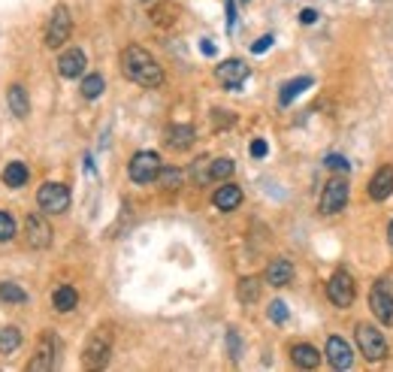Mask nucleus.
Instances as JSON below:
<instances>
[{
    "mask_svg": "<svg viewBox=\"0 0 393 372\" xmlns=\"http://www.w3.org/2000/svg\"><path fill=\"white\" fill-rule=\"evenodd\" d=\"M121 73H124L130 82H136L143 88L164 85V70L155 61V55L143 46H127L124 52H121Z\"/></svg>",
    "mask_w": 393,
    "mask_h": 372,
    "instance_id": "1",
    "label": "nucleus"
},
{
    "mask_svg": "<svg viewBox=\"0 0 393 372\" xmlns=\"http://www.w3.org/2000/svg\"><path fill=\"white\" fill-rule=\"evenodd\" d=\"M109 354H112V330H109V327H97L94 333L88 336V342H85L82 364L88 369H103L109 364Z\"/></svg>",
    "mask_w": 393,
    "mask_h": 372,
    "instance_id": "2",
    "label": "nucleus"
},
{
    "mask_svg": "<svg viewBox=\"0 0 393 372\" xmlns=\"http://www.w3.org/2000/svg\"><path fill=\"white\" fill-rule=\"evenodd\" d=\"M37 206L46 215H64L70 209V188L60 182H46L37 191Z\"/></svg>",
    "mask_w": 393,
    "mask_h": 372,
    "instance_id": "3",
    "label": "nucleus"
},
{
    "mask_svg": "<svg viewBox=\"0 0 393 372\" xmlns=\"http://www.w3.org/2000/svg\"><path fill=\"white\" fill-rule=\"evenodd\" d=\"M357 348H360V354L366 357V360H385L387 357V339L381 336V330L378 327H372V324H357Z\"/></svg>",
    "mask_w": 393,
    "mask_h": 372,
    "instance_id": "4",
    "label": "nucleus"
},
{
    "mask_svg": "<svg viewBox=\"0 0 393 372\" xmlns=\"http://www.w3.org/2000/svg\"><path fill=\"white\" fill-rule=\"evenodd\" d=\"M369 309L381 324H393V285L390 278H378L369 290Z\"/></svg>",
    "mask_w": 393,
    "mask_h": 372,
    "instance_id": "5",
    "label": "nucleus"
},
{
    "mask_svg": "<svg viewBox=\"0 0 393 372\" xmlns=\"http://www.w3.org/2000/svg\"><path fill=\"white\" fill-rule=\"evenodd\" d=\"M70 34H73V15H70V9L60 4L52 9V18H49V25H46V46L49 49L64 46Z\"/></svg>",
    "mask_w": 393,
    "mask_h": 372,
    "instance_id": "6",
    "label": "nucleus"
},
{
    "mask_svg": "<svg viewBox=\"0 0 393 372\" xmlns=\"http://www.w3.org/2000/svg\"><path fill=\"white\" fill-rule=\"evenodd\" d=\"M354 294H357V285H354V278H351V273L348 269H336V273L330 276V281H327L330 303L339 306V309H348L351 303H354Z\"/></svg>",
    "mask_w": 393,
    "mask_h": 372,
    "instance_id": "7",
    "label": "nucleus"
},
{
    "mask_svg": "<svg viewBox=\"0 0 393 372\" xmlns=\"http://www.w3.org/2000/svg\"><path fill=\"white\" fill-rule=\"evenodd\" d=\"M127 173H130V182H136V185L155 182L157 173H160V155L157 152H136L134 158H130Z\"/></svg>",
    "mask_w": 393,
    "mask_h": 372,
    "instance_id": "8",
    "label": "nucleus"
},
{
    "mask_svg": "<svg viewBox=\"0 0 393 372\" xmlns=\"http://www.w3.org/2000/svg\"><path fill=\"white\" fill-rule=\"evenodd\" d=\"M348 203V182L342 176H333L321 191V215H336Z\"/></svg>",
    "mask_w": 393,
    "mask_h": 372,
    "instance_id": "9",
    "label": "nucleus"
},
{
    "mask_svg": "<svg viewBox=\"0 0 393 372\" xmlns=\"http://www.w3.org/2000/svg\"><path fill=\"white\" fill-rule=\"evenodd\" d=\"M55 364H58V339H55V333L46 330V333L39 336V345L34 351V357H30L27 369L30 372H49V369H55Z\"/></svg>",
    "mask_w": 393,
    "mask_h": 372,
    "instance_id": "10",
    "label": "nucleus"
},
{
    "mask_svg": "<svg viewBox=\"0 0 393 372\" xmlns=\"http://www.w3.org/2000/svg\"><path fill=\"white\" fill-rule=\"evenodd\" d=\"M248 76H251V70H248L245 61H239V58H230V61L215 67V79L221 82V88H227V91H236V88H242Z\"/></svg>",
    "mask_w": 393,
    "mask_h": 372,
    "instance_id": "11",
    "label": "nucleus"
},
{
    "mask_svg": "<svg viewBox=\"0 0 393 372\" xmlns=\"http://www.w3.org/2000/svg\"><path fill=\"white\" fill-rule=\"evenodd\" d=\"M25 243L34 251H43L52 245V224L43 215H27L25 218Z\"/></svg>",
    "mask_w": 393,
    "mask_h": 372,
    "instance_id": "12",
    "label": "nucleus"
},
{
    "mask_svg": "<svg viewBox=\"0 0 393 372\" xmlns=\"http://www.w3.org/2000/svg\"><path fill=\"white\" fill-rule=\"evenodd\" d=\"M327 360L333 369H351L354 366V351L342 336H330L327 339Z\"/></svg>",
    "mask_w": 393,
    "mask_h": 372,
    "instance_id": "13",
    "label": "nucleus"
},
{
    "mask_svg": "<svg viewBox=\"0 0 393 372\" xmlns=\"http://www.w3.org/2000/svg\"><path fill=\"white\" fill-rule=\"evenodd\" d=\"M194 139H197V134L191 124H169L164 134V143L169 152H188V148L194 146Z\"/></svg>",
    "mask_w": 393,
    "mask_h": 372,
    "instance_id": "14",
    "label": "nucleus"
},
{
    "mask_svg": "<svg viewBox=\"0 0 393 372\" xmlns=\"http://www.w3.org/2000/svg\"><path fill=\"white\" fill-rule=\"evenodd\" d=\"M85 64H88V58L82 49H67V52L58 58V73L64 79H79L85 73Z\"/></svg>",
    "mask_w": 393,
    "mask_h": 372,
    "instance_id": "15",
    "label": "nucleus"
},
{
    "mask_svg": "<svg viewBox=\"0 0 393 372\" xmlns=\"http://www.w3.org/2000/svg\"><path fill=\"white\" fill-rule=\"evenodd\" d=\"M272 288H285L294 281V264H290L288 257H276V260H269V267H266V276H264Z\"/></svg>",
    "mask_w": 393,
    "mask_h": 372,
    "instance_id": "16",
    "label": "nucleus"
},
{
    "mask_svg": "<svg viewBox=\"0 0 393 372\" xmlns=\"http://www.w3.org/2000/svg\"><path fill=\"white\" fill-rule=\"evenodd\" d=\"M393 194V167L387 164V167H381L375 176H372V182H369V197L372 200H387Z\"/></svg>",
    "mask_w": 393,
    "mask_h": 372,
    "instance_id": "17",
    "label": "nucleus"
},
{
    "mask_svg": "<svg viewBox=\"0 0 393 372\" xmlns=\"http://www.w3.org/2000/svg\"><path fill=\"white\" fill-rule=\"evenodd\" d=\"M212 203L221 212H233V209L242 203V188L239 185H221L215 194H212Z\"/></svg>",
    "mask_w": 393,
    "mask_h": 372,
    "instance_id": "18",
    "label": "nucleus"
},
{
    "mask_svg": "<svg viewBox=\"0 0 393 372\" xmlns=\"http://www.w3.org/2000/svg\"><path fill=\"white\" fill-rule=\"evenodd\" d=\"M290 360H294V366H299V369H318L321 354H318L315 345H306V342H299V345L290 348Z\"/></svg>",
    "mask_w": 393,
    "mask_h": 372,
    "instance_id": "19",
    "label": "nucleus"
},
{
    "mask_svg": "<svg viewBox=\"0 0 393 372\" xmlns=\"http://www.w3.org/2000/svg\"><path fill=\"white\" fill-rule=\"evenodd\" d=\"M6 103H9V113H13L15 118H27V113H30V100H27L25 85H9Z\"/></svg>",
    "mask_w": 393,
    "mask_h": 372,
    "instance_id": "20",
    "label": "nucleus"
},
{
    "mask_svg": "<svg viewBox=\"0 0 393 372\" xmlns=\"http://www.w3.org/2000/svg\"><path fill=\"white\" fill-rule=\"evenodd\" d=\"M306 88H311V76H297V79H290V82L281 85L278 103H281V106H290L302 91H306Z\"/></svg>",
    "mask_w": 393,
    "mask_h": 372,
    "instance_id": "21",
    "label": "nucleus"
},
{
    "mask_svg": "<svg viewBox=\"0 0 393 372\" xmlns=\"http://www.w3.org/2000/svg\"><path fill=\"white\" fill-rule=\"evenodd\" d=\"M52 306H55V312H73V309L79 306V294H76V288H70V285L55 288V294H52Z\"/></svg>",
    "mask_w": 393,
    "mask_h": 372,
    "instance_id": "22",
    "label": "nucleus"
},
{
    "mask_svg": "<svg viewBox=\"0 0 393 372\" xmlns=\"http://www.w3.org/2000/svg\"><path fill=\"white\" fill-rule=\"evenodd\" d=\"M179 22V6L176 4H157L151 9V25L157 27H173Z\"/></svg>",
    "mask_w": 393,
    "mask_h": 372,
    "instance_id": "23",
    "label": "nucleus"
},
{
    "mask_svg": "<svg viewBox=\"0 0 393 372\" xmlns=\"http://www.w3.org/2000/svg\"><path fill=\"white\" fill-rule=\"evenodd\" d=\"M236 297H239V303H245V306L257 303V300H260V278H255V276L242 278L236 285Z\"/></svg>",
    "mask_w": 393,
    "mask_h": 372,
    "instance_id": "24",
    "label": "nucleus"
},
{
    "mask_svg": "<svg viewBox=\"0 0 393 372\" xmlns=\"http://www.w3.org/2000/svg\"><path fill=\"white\" fill-rule=\"evenodd\" d=\"M0 300L9 306H25L27 303V290L18 288L15 281H0Z\"/></svg>",
    "mask_w": 393,
    "mask_h": 372,
    "instance_id": "25",
    "label": "nucleus"
},
{
    "mask_svg": "<svg viewBox=\"0 0 393 372\" xmlns=\"http://www.w3.org/2000/svg\"><path fill=\"white\" fill-rule=\"evenodd\" d=\"M233 169L236 164L230 158H215V160H209V182H224V179L233 176Z\"/></svg>",
    "mask_w": 393,
    "mask_h": 372,
    "instance_id": "26",
    "label": "nucleus"
},
{
    "mask_svg": "<svg viewBox=\"0 0 393 372\" xmlns=\"http://www.w3.org/2000/svg\"><path fill=\"white\" fill-rule=\"evenodd\" d=\"M27 179H30V173H27V167L22 164V160H13V164L4 169V182L9 188H22V185H27Z\"/></svg>",
    "mask_w": 393,
    "mask_h": 372,
    "instance_id": "27",
    "label": "nucleus"
},
{
    "mask_svg": "<svg viewBox=\"0 0 393 372\" xmlns=\"http://www.w3.org/2000/svg\"><path fill=\"white\" fill-rule=\"evenodd\" d=\"M22 345V330L18 327H0V354H13Z\"/></svg>",
    "mask_w": 393,
    "mask_h": 372,
    "instance_id": "28",
    "label": "nucleus"
},
{
    "mask_svg": "<svg viewBox=\"0 0 393 372\" xmlns=\"http://www.w3.org/2000/svg\"><path fill=\"white\" fill-rule=\"evenodd\" d=\"M155 182H160V188H167V191H176L181 182H185V173H181L179 167H160Z\"/></svg>",
    "mask_w": 393,
    "mask_h": 372,
    "instance_id": "29",
    "label": "nucleus"
},
{
    "mask_svg": "<svg viewBox=\"0 0 393 372\" xmlns=\"http://www.w3.org/2000/svg\"><path fill=\"white\" fill-rule=\"evenodd\" d=\"M103 88H106V82H103L100 73H91V76L82 79V97L85 100H97L100 94H103Z\"/></svg>",
    "mask_w": 393,
    "mask_h": 372,
    "instance_id": "30",
    "label": "nucleus"
},
{
    "mask_svg": "<svg viewBox=\"0 0 393 372\" xmlns=\"http://www.w3.org/2000/svg\"><path fill=\"white\" fill-rule=\"evenodd\" d=\"M15 236V221L9 212H0V243H9Z\"/></svg>",
    "mask_w": 393,
    "mask_h": 372,
    "instance_id": "31",
    "label": "nucleus"
},
{
    "mask_svg": "<svg viewBox=\"0 0 393 372\" xmlns=\"http://www.w3.org/2000/svg\"><path fill=\"white\" fill-rule=\"evenodd\" d=\"M269 321H276V324H285L288 321V306L281 300H272L269 303Z\"/></svg>",
    "mask_w": 393,
    "mask_h": 372,
    "instance_id": "32",
    "label": "nucleus"
},
{
    "mask_svg": "<svg viewBox=\"0 0 393 372\" xmlns=\"http://www.w3.org/2000/svg\"><path fill=\"white\" fill-rule=\"evenodd\" d=\"M324 164L330 167V169H339V173H348V160L345 158H342V155H327V160H324Z\"/></svg>",
    "mask_w": 393,
    "mask_h": 372,
    "instance_id": "33",
    "label": "nucleus"
},
{
    "mask_svg": "<svg viewBox=\"0 0 393 372\" xmlns=\"http://www.w3.org/2000/svg\"><path fill=\"white\" fill-rule=\"evenodd\" d=\"M272 43H276V37H272V34H264V37H260L255 46H251V52H255V55H264Z\"/></svg>",
    "mask_w": 393,
    "mask_h": 372,
    "instance_id": "34",
    "label": "nucleus"
},
{
    "mask_svg": "<svg viewBox=\"0 0 393 372\" xmlns=\"http://www.w3.org/2000/svg\"><path fill=\"white\" fill-rule=\"evenodd\" d=\"M248 152H251V158H266V152H269V146H266V139H255V143H251V148H248Z\"/></svg>",
    "mask_w": 393,
    "mask_h": 372,
    "instance_id": "35",
    "label": "nucleus"
},
{
    "mask_svg": "<svg viewBox=\"0 0 393 372\" xmlns=\"http://www.w3.org/2000/svg\"><path fill=\"white\" fill-rule=\"evenodd\" d=\"M227 345H230V357H233V360H239V336L233 333V330H230V333H227Z\"/></svg>",
    "mask_w": 393,
    "mask_h": 372,
    "instance_id": "36",
    "label": "nucleus"
},
{
    "mask_svg": "<svg viewBox=\"0 0 393 372\" xmlns=\"http://www.w3.org/2000/svg\"><path fill=\"white\" fill-rule=\"evenodd\" d=\"M299 22H302V25H315V22H318V13H315V9H302V13H299Z\"/></svg>",
    "mask_w": 393,
    "mask_h": 372,
    "instance_id": "37",
    "label": "nucleus"
},
{
    "mask_svg": "<svg viewBox=\"0 0 393 372\" xmlns=\"http://www.w3.org/2000/svg\"><path fill=\"white\" fill-rule=\"evenodd\" d=\"M200 52H203V55H215L218 52V49H215V43H209V39H200Z\"/></svg>",
    "mask_w": 393,
    "mask_h": 372,
    "instance_id": "38",
    "label": "nucleus"
},
{
    "mask_svg": "<svg viewBox=\"0 0 393 372\" xmlns=\"http://www.w3.org/2000/svg\"><path fill=\"white\" fill-rule=\"evenodd\" d=\"M236 22V9H233V0H227V27H233Z\"/></svg>",
    "mask_w": 393,
    "mask_h": 372,
    "instance_id": "39",
    "label": "nucleus"
},
{
    "mask_svg": "<svg viewBox=\"0 0 393 372\" xmlns=\"http://www.w3.org/2000/svg\"><path fill=\"white\" fill-rule=\"evenodd\" d=\"M387 243L393 245V221H390V227H387Z\"/></svg>",
    "mask_w": 393,
    "mask_h": 372,
    "instance_id": "40",
    "label": "nucleus"
}]
</instances>
